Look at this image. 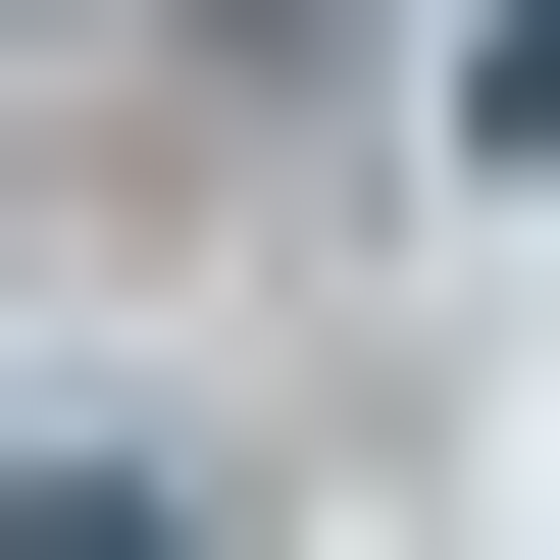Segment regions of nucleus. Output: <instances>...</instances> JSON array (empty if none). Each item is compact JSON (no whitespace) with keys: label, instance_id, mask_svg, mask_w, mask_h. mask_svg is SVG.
<instances>
[{"label":"nucleus","instance_id":"1","mask_svg":"<svg viewBox=\"0 0 560 560\" xmlns=\"http://www.w3.org/2000/svg\"><path fill=\"white\" fill-rule=\"evenodd\" d=\"M0 560H205V510H153V458H0Z\"/></svg>","mask_w":560,"mask_h":560},{"label":"nucleus","instance_id":"2","mask_svg":"<svg viewBox=\"0 0 560 560\" xmlns=\"http://www.w3.org/2000/svg\"><path fill=\"white\" fill-rule=\"evenodd\" d=\"M458 153H560V0H458Z\"/></svg>","mask_w":560,"mask_h":560}]
</instances>
